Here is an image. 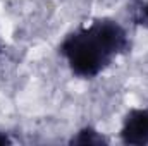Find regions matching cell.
I'll return each instance as SVG.
<instances>
[{
    "mask_svg": "<svg viewBox=\"0 0 148 146\" xmlns=\"http://www.w3.org/2000/svg\"><path fill=\"white\" fill-rule=\"evenodd\" d=\"M0 55H2V43H0Z\"/></svg>",
    "mask_w": 148,
    "mask_h": 146,
    "instance_id": "cell-6",
    "label": "cell"
},
{
    "mask_svg": "<svg viewBox=\"0 0 148 146\" xmlns=\"http://www.w3.org/2000/svg\"><path fill=\"white\" fill-rule=\"evenodd\" d=\"M136 21L143 24L145 28H148V0L140 3V7L136 9Z\"/></svg>",
    "mask_w": 148,
    "mask_h": 146,
    "instance_id": "cell-4",
    "label": "cell"
},
{
    "mask_svg": "<svg viewBox=\"0 0 148 146\" xmlns=\"http://www.w3.org/2000/svg\"><path fill=\"white\" fill-rule=\"evenodd\" d=\"M10 143H12V139H10V138H9V136H7L5 132H2V131H0V146H3V145H10Z\"/></svg>",
    "mask_w": 148,
    "mask_h": 146,
    "instance_id": "cell-5",
    "label": "cell"
},
{
    "mask_svg": "<svg viewBox=\"0 0 148 146\" xmlns=\"http://www.w3.org/2000/svg\"><path fill=\"white\" fill-rule=\"evenodd\" d=\"M69 145H76V146H103L109 145V139L98 132L97 129L93 127H83L79 129L73 138L69 139Z\"/></svg>",
    "mask_w": 148,
    "mask_h": 146,
    "instance_id": "cell-3",
    "label": "cell"
},
{
    "mask_svg": "<svg viewBox=\"0 0 148 146\" xmlns=\"http://www.w3.org/2000/svg\"><path fill=\"white\" fill-rule=\"evenodd\" d=\"M126 28L112 17H97L76 28L59 45V53L76 77L93 79L127 53Z\"/></svg>",
    "mask_w": 148,
    "mask_h": 146,
    "instance_id": "cell-1",
    "label": "cell"
},
{
    "mask_svg": "<svg viewBox=\"0 0 148 146\" xmlns=\"http://www.w3.org/2000/svg\"><path fill=\"white\" fill-rule=\"evenodd\" d=\"M119 138L122 145L127 146L148 145V107L131 108L124 115Z\"/></svg>",
    "mask_w": 148,
    "mask_h": 146,
    "instance_id": "cell-2",
    "label": "cell"
}]
</instances>
